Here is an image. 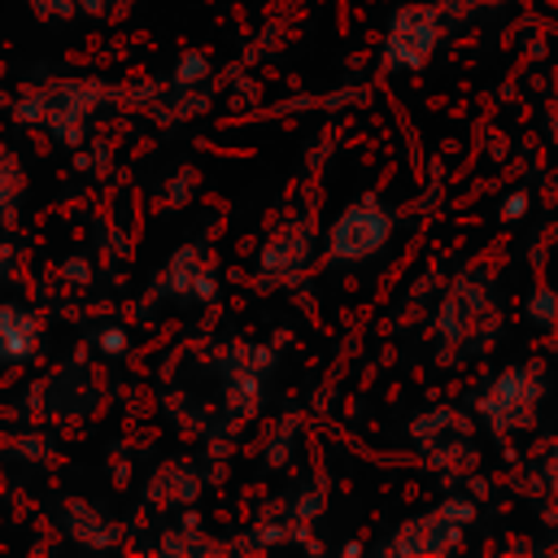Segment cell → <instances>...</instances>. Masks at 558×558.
I'll return each instance as SVG.
<instances>
[{"mask_svg":"<svg viewBox=\"0 0 558 558\" xmlns=\"http://www.w3.org/2000/svg\"><path fill=\"white\" fill-rule=\"evenodd\" d=\"M100 100L105 87L96 78H52L39 87H22L13 100V118L22 126L52 131L61 144H83V126Z\"/></svg>","mask_w":558,"mask_h":558,"instance_id":"obj_1","label":"cell"},{"mask_svg":"<svg viewBox=\"0 0 558 558\" xmlns=\"http://www.w3.org/2000/svg\"><path fill=\"white\" fill-rule=\"evenodd\" d=\"M384 240H388V218H384V209L375 205V196H366L362 205H353L349 214H340V222L331 227V257L362 262V257H371Z\"/></svg>","mask_w":558,"mask_h":558,"instance_id":"obj_2","label":"cell"},{"mask_svg":"<svg viewBox=\"0 0 558 558\" xmlns=\"http://www.w3.org/2000/svg\"><path fill=\"white\" fill-rule=\"evenodd\" d=\"M44 336V318L31 305L17 301H0V362L4 366H22L35 357Z\"/></svg>","mask_w":558,"mask_h":558,"instance_id":"obj_3","label":"cell"},{"mask_svg":"<svg viewBox=\"0 0 558 558\" xmlns=\"http://www.w3.org/2000/svg\"><path fill=\"white\" fill-rule=\"evenodd\" d=\"M436 13L432 9H405L392 22V39H388V57L401 65H423L432 44H436Z\"/></svg>","mask_w":558,"mask_h":558,"instance_id":"obj_4","label":"cell"},{"mask_svg":"<svg viewBox=\"0 0 558 558\" xmlns=\"http://www.w3.org/2000/svg\"><path fill=\"white\" fill-rule=\"evenodd\" d=\"M61 527H65V536L70 541H78V545H87V549H109V545H118V536H122V527L113 523V519H105L92 501H83V497H65L61 501Z\"/></svg>","mask_w":558,"mask_h":558,"instance_id":"obj_5","label":"cell"},{"mask_svg":"<svg viewBox=\"0 0 558 558\" xmlns=\"http://www.w3.org/2000/svg\"><path fill=\"white\" fill-rule=\"evenodd\" d=\"M22 196H26V166L9 148H0V222L13 218V209L22 205Z\"/></svg>","mask_w":558,"mask_h":558,"instance_id":"obj_6","label":"cell"},{"mask_svg":"<svg viewBox=\"0 0 558 558\" xmlns=\"http://www.w3.org/2000/svg\"><path fill=\"white\" fill-rule=\"evenodd\" d=\"M209 74V57L205 52H183L179 57V70H174V83L179 87H192V83H201Z\"/></svg>","mask_w":558,"mask_h":558,"instance_id":"obj_7","label":"cell"},{"mask_svg":"<svg viewBox=\"0 0 558 558\" xmlns=\"http://www.w3.org/2000/svg\"><path fill=\"white\" fill-rule=\"evenodd\" d=\"M96 349L109 353V357H122V353H126V331H122V327H105V331H96Z\"/></svg>","mask_w":558,"mask_h":558,"instance_id":"obj_8","label":"cell"},{"mask_svg":"<svg viewBox=\"0 0 558 558\" xmlns=\"http://www.w3.org/2000/svg\"><path fill=\"white\" fill-rule=\"evenodd\" d=\"M31 9H35L39 17H57V22H61V17H74L78 4H74V0H31Z\"/></svg>","mask_w":558,"mask_h":558,"instance_id":"obj_9","label":"cell"},{"mask_svg":"<svg viewBox=\"0 0 558 558\" xmlns=\"http://www.w3.org/2000/svg\"><path fill=\"white\" fill-rule=\"evenodd\" d=\"M523 209H527V196H519V192H514V196L506 201V209H501V214H506V218H519Z\"/></svg>","mask_w":558,"mask_h":558,"instance_id":"obj_10","label":"cell"},{"mask_svg":"<svg viewBox=\"0 0 558 558\" xmlns=\"http://www.w3.org/2000/svg\"><path fill=\"white\" fill-rule=\"evenodd\" d=\"M9 266H13V244H4V240H0V275H4Z\"/></svg>","mask_w":558,"mask_h":558,"instance_id":"obj_11","label":"cell"}]
</instances>
